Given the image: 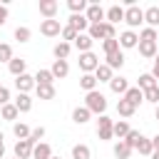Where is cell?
I'll return each instance as SVG.
<instances>
[{
  "instance_id": "obj_1",
  "label": "cell",
  "mask_w": 159,
  "mask_h": 159,
  "mask_svg": "<svg viewBox=\"0 0 159 159\" xmlns=\"http://www.w3.org/2000/svg\"><path fill=\"white\" fill-rule=\"evenodd\" d=\"M87 35L92 37V42H94V40H112V37H117V32H114V25H109V22L89 25V27H87Z\"/></svg>"
},
{
  "instance_id": "obj_2",
  "label": "cell",
  "mask_w": 159,
  "mask_h": 159,
  "mask_svg": "<svg viewBox=\"0 0 159 159\" xmlns=\"http://www.w3.org/2000/svg\"><path fill=\"white\" fill-rule=\"evenodd\" d=\"M84 107H87L89 112L104 114V109H107V99H104V94H102V92L92 89V92H87V97H84Z\"/></svg>"
},
{
  "instance_id": "obj_3",
  "label": "cell",
  "mask_w": 159,
  "mask_h": 159,
  "mask_svg": "<svg viewBox=\"0 0 159 159\" xmlns=\"http://www.w3.org/2000/svg\"><path fill=\"white\" fill-rule=\"evenodd\" d=\"M124 22L129 25V30L139 27V25L144 22V10H142V7H137V5L127 7V10H124Z\"/></svg>"
},
{
  "instance_id": "obj_4",
  "label": "cell",
  "mask_w": 159,
  "mask_h": 159,
  "mask_svg": "<svg viewBox=\"0 0 159 159\" xmlns=\"http://www.w3.org/2000/svg\"><path fill=\"white\" fill-rule=\"evenodd\" d=\"M97 67H99V57H97V55H94L92 50H89V52H82V55H80V70H82L84 75H92V72H94Z\"/></svg>"
},
{
  "instance_id": "obj_5",
  "label": "cell",
  "mask_w": 159,
  "mask_h": 159,
  "mask_svg": "<svg viewBox=\"0 0 159 159\" xmlns=\"http://www.w3.org/2000/svg\"><path fill=\"white\" fill-rule=\"evenodd\" d=\"M112 124H114V119H109L107 114H99V119H97V137L99 139H112L114 134H112Z\"/></svg>"
},
{
  "instance_id": "obj_6",
  "label": "cell",
  "mask_w": 159,
  "mask_h": 159,
  "mask_svg": "<svg viewBox=\"0 0 159 159\" xmlns=\"http://www.w3.org/2000/svg\"><path fill=\"white\" fill-rule=\"evenodd\" d=\"M84 17H87L89 25H99V22H104V7H99L97 2H92V5H87Z\"/></svg>"
},
{
  "instance_id": "obj_7",
  "label": "cell",
  "mask_w": 159,
  "mask_h": 159,
  "mask_svg": "<svg viewBox=\"0 0 159 159\" xmlns=\"http://www.w3.org/2000/svg\"><path fill=\"white\" fill-rule=\"evenodd\" d=\"M40 32L45 37H57L62 32V25H60V20H42L40 22Z\"/></svg>"
},
{
  "instance_id": "obj_8",
  "label": "cell",
  "mask_w": 159,
  "mask_h": 159,
  "mask_svg": "<svg viewBox=\"0 0 159 159\" xmlns=\"http://www.w3.org/2000/svg\"><path fill=\"white\" fill-rule=\"evenodd\" d=\"M32 142L30 139H17L15 144V159H32Z\"/></svg>"
},
{
  "instance_id": "obj_9",
  "label": "cell",
  "mask_w": 159,
  "mask_h": 159,
  "mask_svg": "<svg viewBox=\"0 0 159 159\" xmlns=\"http://www.w3.org/2000/svg\"><path fill=\"white\" fill-rule=\"evenodd\" d=\"M57 2L55 0H40V5H37V10H40V15H45V20H55V15H57Z\"/></svg>"
},
{
  "instance_id": "obj_10",
  "label": "cell",
  "mask_w": 159,
  "mask_h": 159,
  "mask_svg": "<svg viewBox=\"0 0 159 159\" xmlns=\"http://www.w3.org/2000/svg\"><path fill=\"white\" fill-rule=\"evenodd\" d=\"M15 87H17V92H20V94H27V92L35 87V77H30V75L25 72V75L15 77Z\"/></svg>"
},
{
  "instance_id": "obj_11",
  "label": "cell",
  "mask_w": 159,
  "mask_h": 159,
  "mask_svg": "<svg viewBox=\"0 0 159 159\" xmlns=\"http://www.w3.org/2000/svg\"><path fill=\"white\" fill-rule=\"evenodd\" d=\"M119 20H124V10H122L119 5H112L109 10H104V22H109V25H117Z\"/></svg>"
},
{
  "instance_id": "obj_12",
  "label": "cell",
  "mask_w": 159,
  "mask_h": 159,
  "mask_svg": "<svg viewBox=\"0 0 159 159\" xmlns=\"http://www.w3.org/2000/svg\"><path fill=\"white\" fill-rule=\"evenodd\" d=\"M119 47H137V42H139V35L134 32V30H124L119 37Z\"/></svg>"
},
{
  "instance_id": "obj_13",
  "label": "cell",
  "mask_w": 159,
  "mask_h": 159,
  "mask_svg": "<svg viewBox=\"0 0 159 159\" xmlns=\"http://www.w3.org/2000/svg\"><path fill=\"white\" fill-rule=\"evenodd\" d=\"M50 72H52V77H55V80H62V77H67V72H70V65H67V60H55V62H52V67H50Z\"/></svg>"
},
{
  "instance_id": "obj_14",
  "label": "cell",
  "mask_w": 159,
  "mask_h": 159,
  "mask_svg": "<svg viewBox=\"0 0 159 159\" xmlns=\"http://www.w3.org/2000/svg\"><path fill=\"white\" fill-rule=\"evenodd\" d=\"M124 99H127L129 104H134V107H139V104L144 102V92H142L139 87H129V89L124 92Z\"/></svg>"
},
{
  "instance_id": "obj_15",
  "label": "cell",
  "mask_w": 159,
  "mask_h": 159,
  "mask_svg": "<svg viewBox=\"0 0 159 159\" xmlns=\"http://www.w3.org/2000/svg\"><path fill=\"white\" fill-rule=\"evenodd\" d=\"M52 157V147L47 142H40L32 147V159H50Z\"/></svg>"
},
{
  "instance_id": "obj_16",
  "label": "cell",
  "mask_w": 159,
  "mask_h": 159,
  "mask_svg": "<svg viewBox=\"0 0 159 159\" xmlns=\"http://www.w3.org/2000/svg\"><path fill=\"white\" fill-rule=\"evenodd\" d=\"M144 22H147V27H154V30L159 27V7L157 5L144 10Z\"/></svg>"
},
{
  "instance_id": "obj_17",
  "label": "cell",
  "mask_w": 159,
  "mask_h": 159,
  "mask_svg": "<svg viewBox=\"0 0 159 159\" xmlns=\"http://www.w3.org/2000/svg\"><path fill=\"white\" fill-rule=\"evenodd\" d=\"M129 132H132V127H129V122H127V119H119V122H114V124H112V134H114L117 139H124Z\"/></svg>"
},
{
  "instance_id": "obj_18",
  "label": "cell",
  "mask_w": 159,
  "mask_h": 159,
  "mask_svg": "<svg viewBox=\"0 0 159 159\" xmlns=\"http://www.w3.org/2000/svg\"><path fill=\"white\" fill-rule=\"evenodd\" d=\"M67 25H70V27H75V30H77V35H80V32H84V30L89 27V22H87V17H84V15H70V22H67Z\"/></svg>"
},
{
  "instance_id": "obj_19",
  "label": "cell",
  "mask_w": 159,
  "mask_h": 159,
  "mask_svg": "<svg viewBox=\"0 0 159 159\" xmlns=\"http://www.w3.org/2000/svg\"><path fill=\"white\" fill-rule=\"evenodd\" d=\"M75 47L80 50V55H82V52H89V47H92V37H89L87 32H80V35L75 37Z\"/></svg>"
},
{
  "instance_id": "obj_20",
  "label": "cell",
  "mask_w": 159,
  "mask_h": 159,
  "mask_svg": "<svg viewBox=\"0 0 159 159\" xmlns=\"http://www.w3.org/2000/svg\"><path fill=\"white\" fill-rule=\"evenodd\" d=\"M139 47V55L147 57V60H154L157 57V42H137Z\"/></svg>"
},
{
  "instance_id": "obj_21",
  "label": "cell",
  "mask_w": 159,
  "mask_h": 159,
  "mask_svg": "<svg viewBox=\"0 0 159 159\" xmlns=\"http://www.w3.org/2000/svg\"><path fill=\"white\" fill-rule=\"evenodd\" d=\"M109 89H112L114 94H124V92L129 89V82H127L124 77H112V80H109Z\"/></svg>"
},
{
  "instance_id": "obj_22",
  "label": "cell",
  "mask_w": 159,
  "mask_h": 159,
  "mask_svg": "<svg viewBox=\"0 0 159 159\" xmlns=\"http://www.w3.org/2000/svg\"><path fill=\"white\" fill-rule=\"evenodd\" d=\"M109 70H119L122 65H124V55H122V50H117V52H112V55H107V62H104Z\"/></svg>"
},
{
  "instance_id": "obj_23",
  "label": "cell",
  "mask_w": 159,
  "mask_h": 159,
  "mask_svg": "<svg viewBox=\"0 0 159 159\" xmlns=\"http://www.w3.org/2000/svg\"><path fill=\"white\" fill-rule=\"evenodd\" d=\"M112 152H114V157H117V159H129V154H132V147H129L124 139H119V142L114 144V149H112Z\"/></svg>"
},
{
  "instance_id": "obj_24",
  "label": "cell",
  "mask_w": 159,
  "mask_h": 159,
  "mask_svg": "<svg viewBox=\"0 0 159 159\" xmlns=\"http://www.w3.org/2000/svg\"><path fill=\"white\" fill-rule=\"evenodd\" d=\"M7 70L15 75V77H20V75H25V60L22 57H12L10 62H7Z\"/></svg>"
},
{
  "instance_id": "obj_25",
  "label": "cell",
  "mask_w": 159,
  "mask_h": 159,
  "mask_svg": "<svg viewBox=\"0 0 159 159\" xmlns=\"http://www.w3.org/2000/svg\"><path fill=\"white\" fill-rule=\"evenodd\" d=\"M12 104L17 107V112H30V109H32V99H30V94H17Z\"/></svg>"
},
{
  "instance_id": "obj_26",
  "label": "cell",
  "mask_w": 159,
  "mask_h": 159,
  "mask_svg": "<svg viewBox=\"0 0 159 159\" xmlns=\"http://www.w3.org/2000/svg\"><path fill=\"white\" fill-rule=\"evenodd\" d=\"M117 112H119V117H124V119H127V117H132V114L137 112V107H134V104H129V102L122 97V99L117 102Z\"/></svg>"
},
{
  "instance_id": "obj_27",
  "label": "cell",
  "mask_w": 159,
  "mask_h": 159,
  "mask_svg": "<svg viewBox=\"0 0 159 159\" xmlns=\"http://www.w3.org/2000/svg\"><path fill=\"white\" fill-rule=\"evenodd\" d=\"M89 109L87 107H75L72 109V122H77V124H84V122H89Z\"/></svg>"
},
{
  "instance_id": "obj_28",
  "label": "cell",
  "mask_w": 159,
  "mask_h": 159,
  "mask_svg": "<svg viewBox=\"0 0 159 159\" xmlns=\"http://www.w3.org/2000/svg\"><path fill=\"white\" fill-rule=\"evenodd\" d=\"M52 55H55V60H67V55H70V42H57L55 47H52Z\"/></svg>"
},
{
  "instance_id": "obj_29",
  "label": "cell",
  "mask_w": 159,
  "mask_h": 159,
  "mask_svg": "<svg viewBox=\"0 0 159 159\" xmlns=\"http://www.w3.org/2000/svg\"><path fill=\"white\" fill-rule=\"evenodd\" d=\"M0 114H2V119H10V122H15L20 112H17V107H15L12 102H7V104H2V107H0Z\"/></svg>"
},
{
  "instance_id": "obj_30",
  "label": "cell",
  "mask_w": 159,
  "mask_h": 159,
  "mask_svg": "<svg viewBox=\"0 0 159 159\" xmlns=\"http://www.w3.org/2000/svg\"><path fill=\"white\" fill-rule=\"evenodd\" d=\"M112 77H114V75H112V70H109L107 65H99V67L94 70V80H97V82H109Z\"/></svg>"
},
{
  "instance_id": "obj_31",
  "label": "cell",
  "mask_w": 159,
  "mask_h": 159,
  "mask_svg": "<svg viewBox=\"0 0 159 159\" xmlns=\"http://www.w3.org/2000/svg\"><path fill=\"white\" fill-rule=\"evenodd\" d=\"M52 82H55V77H52L50 70H37V75H35V87H37V84H52Z\"/></svg>"
},
{
  "instance_id": "obj_32",
  "label": "cell",
  "mask_w": 159,
  "mask_h": 159,
  "mask_svg": "<svg viewBox=\"0 0 159 159\" xmlns=\"http://www.w3.org/2000/svg\"><path fill=\"white\" fill-rule=\"evenodd\" d=\"M142 92H147V89H152V87H157V80L152 77V72H147V75H139V84H137Z\"/></svg>"
},
{
  "instance_id": "obj_33",
  "label": "cell",
  "mask_w": 159,
  "mask_h": 159,
  "mask_svg": "<svg viewBox=\"0 0 159 159\" xmlns=\"http://www.w3.org/2000/svg\"><path fill=\"white\" fill-rule=\"evenodd\" d=\"M35 89L40 99H55V84H37Z\"/></svg>"
},
{
  "instance_id": "obj_34",
  "label": "cell",
  "mask_w": 159,
  "mask_h": 159,
  "mask_svg": "<svg viewBox=\"0 0 159 159\" xmlns=\"http://www.w3.org/2000/svg\"><path fill=\"white\" fill-rule=\"evenodd\" d=\"M139 42H157V30L154 27H142L139 30Z\"/></svg>"
},
{
  "instance_id": "obj_35",
  "label": "cell",
  "mask_w": 159,
  "mask_h": 159,
  "mask_svg": "<svg viewBox=\"0 0 159 159\" xmlns=\"http://www.w3.org/2000/svg\"><path fill=\"white\" fill-rule=\"evenodd\" d=\"M80 87H82L84 92H92V89L97 87V80H94V75H82V77H80Z\"/></svg>"
},
{
  "instance_id": "obj_36",
  "label": "cell",
  "mask_w": 159,
  "mask_h": 159,
  "mask_svg": "<svg viewBox=\"0 0 159 159\" xmlns=\"http://www.w3.org/2000/svg\"><path fill=\"white\" fill-rule=\"evenodd\" d=\"M12 132H15L17 139H30V127L22 124V122H15V124H12Z\"/></svg>"
},
{
  "instance_id": "obj_37",
  "label": "cell",
  "mask_w": 159,
  "mask_h": 159,
  "mask_svg": "<svg viewBox=\"0 0 159 159\" xmlns=\"http://www.w3.org/2000/svg\"><path fill=\"white\" fill-rule=\"evenodd\" d=\"M134 149H137L139 154H144V157H152V152H154V149H152V139H147V137H142Z\"/></svg>"
},
{
  "instance_id": "obj_38",
  "label": "cell",
  "mask_w": 159,
  "mask_h": 159,
  "mask_svg": "<svg viewBox=\"0 0 159 159\" xmlns=\"http://www.w3.org/2000/svg\"><path fill=\"white\" fill-rule=\"evenodd\" d=\"M72 159H89V147L87 144H75L72 147Z\"/></svg>"
},
{
  "instance_id": "obj_39",
  "label": "cell",
  "mask_w": 159,
  "mask_h": 159,
  "mask_svg": "<svg viewBox=\"0 0 159 159\" xmlns=\"http://www.w3.org/2000/svg\"><path fill=\"white\" fill-rule=\"evenodd\" d=\"M67 5H70V10H72V15H82V12L87 10V2H84V0H70Z\"/></svg>"
},
{
  "instance_id": "obj_40",
  "label": "cell",
  "mask_w": 159,
  "mask_h": 159,
  "mask_svg": "<svg viewBox=\"0 0 159 159\" xmlns=\"http://www.w3.org/2000/svg\"><path fill=\"white\" fill-rule=\"evenodd\" d=\"M102 50H104V55H112V52H117V50H119V40H117V37H112V40H104V42H102Z\"/></svg>"
},
{
  "instance_id": "obj_41",
  "label": "cell",
  "mask_w": 159,
  "mask_h": 159,
  "mask_svg": "<svg viewBox=\"0 0 159 159\" xmlns=\"http://www.w3.org/2000/svg\"><path fill=\"white\" fill-rule=\"evenodd\" d=\"M142 137H144V134H142V132H137V129H132V132H129V134H127V137H124V142H127V144H129V147H132V149H134V147H137V144H139V139H142Z\"/></svg>"
},
{
  "instance_id": "obj_42",
  "label": "cell",
  "mask_w": 159,
  "mask_h": 159,
  "mask_svg": "<svg viewBox=\"0 0 159 159\" xmlns=\"http://www.w3.org/2000/svg\"><path fill=\"white\" fill-rule=\"evenodd\" d=\"M144 102H152V104H159V84L144 92Z\"/></svg>"
},
{
  "instance_id": "obj_43",
  "label": "cell",
  "mask_w": 159,
  "mask_h": 159,
  "mask_svg": "<svg viewBox=\"0 0 159 159\" xmlns=\"http://www.w3.org/2000/svg\"><path fill=\"white\" fill-rule=\"evenodd\" d=\"M12 60V47L7 42H0V62H10Z\"/></svg>"
},
{
  "instance_id": "obj_44",
  "label": "cell",
  "mask_w": 159,
  "mask_h": 159,
  "mask_svg": "<svg viewBox=\"0 0 159 159\" xmlns=\"http://www.w3.org/2000/svg\"><path fill=\"white\" fill-rule=\"evenodd\" d=\"M30 35H32L30 27H17V30H15V40H17V42H27Z\"/></svg>"
},
{
  "instance_id": "obj_45",
  "label": "cell",
  "mask_w": 159,
  "mask_h": 159,
  "mask_svg": "<svg viewBox=\"0 0 159 159\" xmlns=\"http://www.w3.org/2000/svg\"><path fill=\"white\" fill-rule=\"evenodd\" d=\"M60 37H62V42L75 40V37H77V30H75V27H70V25H65V27H62V32H60Z\"/></svg>"
},
{
  "instance_id": "obj_46",
  "label": "cell",
  "mask_w": 159,
  "mask_h": 159,
  "mask_svg": "<svg viewBox=\"0 0 159 159\" xmlns=\"http://www.w3.org/2000/svg\"><path fill=\"white\" fill-rule=\"evenodd\" d=\"M42 137H45V129H42V127H37V129H32V132H30V142H32V144H40V139H42Z\"/></svg>"
},
{
  "instance_id": "obj_47",
  "label": "cell",
  "mask_w": 159,
  "mask_h": 159,
  "mask_svg": "<svg viewBox=\"0 0 159 159\" xmlns=\"http://www.w3.org/2000/svg\"><path fill=\"white\" fill-rule=\"evenodd\" d=\"M7 102H10V89L7 87H0V107L7 104Z\"/></svg>"
},
{
  "instance_id": "obj_48",
  "label": "cell",
  "mask_w": 159,
  "mask_h": 159,
  "mask_svg": "<svg viewBox=\"0 0 159 159\" xmlns=\"http://www.w3.org/2000/svg\"><path fill=\"white\" fill-rule=\"evenodd\" d=\"M152 77H154V80H159V52H157V57H154V67H152Z\"/></svg>"
},
{
  "instance_id": "obj_49",
  "label": "cell",
  "mask_w": 159,
  "mask_h": 159,
  "mask_svg": "<svg viewBox=\"0 0 159 159\" xmlns=\"http://www.w3.org/2000/svg\"><path fill=\"white\" fill-rule=\"evenodd\" d=\"M5 22H7V7L0 5V25H5Z\"/></svg>"
},
{
  "instance_id": "obj_50",
  "label": "cell",
  "mask_w": 159,
  "mask_h": 159,
  "mask_svg": "<svg viewBox=\"0 0 159 159\" xmlns=\"http://www.w3.org/2000/svg\"><path fill=\"white\" fill-rule=\"evenodd\" d=\"M152 149H154V152H159V134L152 139Z\"/></svg>"
},
{
  "instance_id": "obj_51",
  "label": "cell",
  "mask_w": 159,
  "mask_h": 159,
  "mask_svg": "<svg viewBox=\"0 0 159 159\" xmlns=\"http://www.w3.org/2000/svg\"><path fill=\"white\" fill-rule=\"evenodd\" d=\"M5 157V144H0V159Z\"/></svg>"
},
{
  "instance_id": "obj_52",
  "label": "cell",
  "mask_w": 159,
  "mask_h": 159,
  "mask_svg": "<svg viewBox=\"0 0 159 159\" xmlns=\"http://www.w3.org/2000/svg\"><path fill=\"white\" fill-rule=\"evenodd\" d=\"M152 159H159V152H152Z\"/></svg>"
},
{
  "instance_id": "obj_53",
  "label": "cell",
  "mask_w": 159,
  "mask_h": 159,
  "mask_svg": "<svg viewBox=\"0 0 159 159\" xmlns=\"http://www.w3.org/2000/svg\"><path fill=\"white\" fill-rule=\"evenodd\" d=\"M154 117H157V119H159V104H157V112H154Z\"/></svg>"
},
{
  "instance_id": "obj_54",
  "label": "cell",
  "mask_w": 159,
  "mask_h": 159,
  "mask_svg": "<svg viewBox=\"0 0 159 159\" xmlns=\"http://www.w3.org/2000/svg\"><path fill=\"white\" fill-rule=\"evenodd\" d=\"M0 144H2V132H0Z\"/></svg>"
},
{
  "instance_id": "obj_55",
  "label": "cell",
  "mask_w": 159,
  "mask_h": 159,
  "mask_svg": "<svg viewBox=\"0 0 159 159\" xmlns=\"http://www.w3.org/2000/svg\"><path fill=\"white\" fill-rule=\"evenodd\" d=\"M50 159H60V157H50Z\"/></svg>"
},
{
  "instance_id": "obj_56",
  "label": "cell",
  "mask_w": 159,
  "mask_h": 159,
  "mask_svg": "<svg viewBox=\"0 0 159 159\" xmlns=\"http://www.w3.org/2000/svg\"><path fill=\"white\" fill-rule=\"evenodd\" d=\"M0 87H2V84H0Z\"/></svg>"
}]
</instances>
